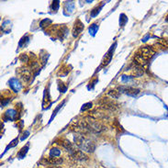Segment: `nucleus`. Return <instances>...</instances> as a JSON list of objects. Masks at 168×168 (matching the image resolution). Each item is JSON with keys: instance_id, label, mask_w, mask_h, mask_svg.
<instances>
[{"instance_id": "obj_26", "label": "nucleus", "mask_w": 168, "mask_h": 168, "mask_svg": "<svg viewBox=\"0 0 168 168\" xmlns=\"http://www.w3.org/2000/svg\"><path fill=\"white\" fill-rule=\"evenodd\" d=\"M59 83V90H60V92H62V93H65V92H66V90H67V87L64 85L62 83H60V82H58Z\"/></svg>"}, {"instance_id": "obj_30", "label": "nucleus", "mask_w": 168, "mask_h": 168, "mask_svg": "<svg viewBox=\"0 0 168 168\" xmlns=\"http://www.w3.org/2000/svg\"><path fill=\"white\" fill-rule=\"evenodd\" d=\"M9 101H10V99H5V100L3 99V100H2V102H1V105H2L3 107H4V106H6V105H8V103H9Z\"/></svg>"}, {"instance_id": "obj_18", "label": "nucleus", "mask_w": 168, "mask_h": 168, "mask_svg": "<svg viewBox=\"0 0 168 168\" xmlns=\"http://www.w3.org/2000/svg\"><path fill=\"white\" fill-rule=\"evenodd\" d=\"M28 149H29V146H28V145H27V146H24L23 148L18 152V157H19V158H23V157H25L26 153H27V152H28Z\"/></svg>"}, {"instance_id": "obj_2", "label": "nucleus", "mask_w": 168, "mask_h": 168, "mask_svg": "<svg viewBox=\"0 0 168 168\" xmlns=\"http://www.w3.org/2000/svg\"><path fill=\"white\" fill-rule=\"evenodd\" d=\"M86 121L88 123L89 127L92 130L93 133H100L103 130H106V127L103 125L102 122H100L99 120H96L95 118H92V117H87L86 118Z\"/></svg>"}, {"instance_id": "obj_21", "label": "nucleus", "mask_w": 168, "mask_h": 168, "mask_svg": "<svg viewBox=\"0 0 168 168\" xmlns=\"http://www.w3.org/2000/svg\"><path fill=\"white\" fill-rule=\"evenodd\" d=\"M157 40H158V43H159L161 45L164 46V47L168 48V40H167V39H164V38H158Z\"/></svg>"}, {"instance_id": "obj_34", "label": "nucleus", "mask_w": 168, "mask_h": 168, "mask_svg": "<svg viewBox=\"0 0 168 168\" xmlns=\"http://www.w3.org/2000/svg\"><path fill=\"white\" fill-rule=\"evenodd\" d=\"M167 32H168V29H167Z\"/></svg>"}, {"instance_id": "obj_25", "label": "nucleus", "mask_w": 168, "mask_h": 168, "mask_svg": "<svg viewBox=\"0 0 168 168\" xmlns=\"http://www.w3.org/2000/svg\"><path fill=\"white\" fill-rule=\"evenodd\" d=\"M60 6V1H53L52 4V9L53 11H57Z\"/></svg>"}, {"instance_id": "obj_6", "label": "nucleus", "mask_w": 168, "mask_h": 168, "mask_svg": "<svg viewBox=\"0 0 168 168\" xmlns=\"http://www.w3.org/2000/svg\"><path fill=\"white\" fill-rule=\"evenodd\" d=\"M17 74L18 75V77L21 79L23 82L28 83L30 81V77H31V74L28 69L25 68H19L17 70Z\"/></svg>"}, {"instance_id": "obj_24", "label": "nucleus", "mask_w": 168, "mask_h": 168, "mask_svg": "<svg viewBox=\"0 0 168 168\" xmlns=\"http://www.w3.org/2000/svg\"><path fill=\"white\" fill-rule=\"evenodd\" d=\"M18 138H16V139H14L13 141L8 145V147H6V151H8L9 148H11V147H14V146H16L17 144H18Z\"/></svg>"}, {"instance_id": "obj_3", "label": "nucleus", "mask_w": 168, "mask_h": 168, "mask_svg": "<svg viewBox=\"0 0 168 168\" xmlns=\"http://www.w3.org/2000/svg\"><path fill=\"white\" fill-rule=\"evenodd\" d=\"M99 105H100V108L104 109V110H108V111H111V112H115L118 109V105L113 103L110 100H107V99H102L99 101Z\"/></svg>"}, {"instance_id": "obj_27", "label": "nucleus", "mask_w": 168, "mask_h": 168, "mask_svg": "<svg viewBox=\"0 0 168 168\" xmlns=\"http://www.w3.org/2000/svg\"><path fill=\"white\" fill-rule=\"evenodd\" d=\"M19 60L23 62H27L28 61H29V57H28V55L25 54V53H22L21 55L19 56Z\"/></svg>"}, {"instance_id": "obj_20", "label": "nucleus", "mask_w": 168, "mask_h": 168, "mask_svg": "<svg viewBox=\"0 0 168 168\" xmlns=\"http://www.w3.org/2000/svg\"><path fill=\"white\" fill-rule=\"evenodd\" d=\"M127 21H128V18L126 17L125 14H121V17H120V25L121 26H124Z\"/></svg>"}, {"instance_id": "obj_1", "label": "nucleus", "mask_w": 168, "mask_h": 168, "mask_svg": "<svg viewBox=\"0 0 168 168\" xmlns=\"http://www.w3.org/2000/svg\"><path fill=\"white\" fill-rule=\"evenodd\" d=\"M74 142L76 146L87 152H93L95 151V143L91 140L87 139L85 135L75 133L74 135Z\"/></svg>"}, {"instance_id": "obj_4", "label": "nucleus", "mask_w": 168, "mask_h": 168, "mask_svg": "<svg viewBox=\"0 0 168 168\" xmlns=\"http://www.w3.org/2000/svg\"><path fill=\"white\" fill-rule=\"evenodd\" d=\"M62 163V159L59 158V157H45L41 159L39 164H43V165H47V164H53V165H57V164H61Z\"/></svg>"}, {"instance_id": "obj_23", "label": "nucleus", "mask_w": 168, "mask_h": 168, "mask_svg": "<svg viewBox=\"0 0 168 168\" xmlns=\"http://www.w3.org/2000/svg\"><path fill=\"white\" fill-rule=\"evenodd\" d=\"M91 108H92V103L91 102H88V103H86V104H84L82 108H81V111H86L87 109H90Z\"/></svg>"}, {"instance_id": "obj_15", "label": "nucleus", "mask_w": 168, "mask_h": 168, "mask_svg": "<svg viewBox=\"0 0 168 168\" xmlns=\"http://www.w3.org/2000/svg\"><path fill=\"white\" fill-rule=\"evenodd\" d=\"M97 30H99V25L97 24H92L88 29V31L90 33V35H92V36H95L96 34Z\"/></svg>"}, {"instance_id": "obj_28", "label": "nucleus", "mask_w": 168, "mask_h": 168, "mask_svg": "<svg viewBox=\"0 0 168 168\" xmlns=\"http://www.w3.org/2000/svg\"><path fill=\"white\" fill-rule=\"evenodd\" d=\"M132 78H133V76H127V75H122V76H121V81H122V82H129V81H130Z\"/></svg>"}, {"instance_id": "obj_32", "label": "nucleus", "mask_w": 168, "mask_h": 168, "mask_svg": "<svg viewBox=\"0 0 168 168\" xmlns=\"http://www.w3.org/2000/svg\"><path fill=\"white\" fill-rule=\"evenodd\" d=\"M165 20H166V21L168 22V15H167V17H166V18H165Z\"/></svg>"}, {"instance_id": "obj_22", "label": "nucleus", "mask_w": 168, "mask_h": 168, "mask_svg": "<svg viewBox=\"0 0 168 168\" xmlns=\"http://www.w3.org/2000/svg\"><path fill=\"white\" fill-rule=\"evenodd\" d=\"M29 40H29V37H28V36H24L21 40H19V43H18V44H19L20 47H22L23 45H25L26 43H29Z\"/></svg>"}, {"instance_id": "obj_33", "label": "nucleus", "mask_w": 168, "mask_h": 168, "mask_svg": "<svg viewBox=\"0 0 168 168\" xmlns=\"http://www.w3.org/2000/svg\"><path fill=\"white\" fill-rule=\"evenodd\" d=\"M49 168H61V167H49Z\"/></svg>"}, {"instance_id": "obj_13", "label": "nucleus", "mask_w": 168, "mask_h": 168, "mask_svg": "<svg viewBox=\"0 0 168 168\" xmlns=\"http://www.w3.org/2000/svg\"><path fill=\"white\" fill-rule=\"evenodd\" d=\"M17 117V111L14 109H9L6 111V113L4 115L5 121H13L15 120V118Z\"/></svg>"}, {"instance_id": "obj_14", "label": "nucleus", "mask_w": 168, "mask_h": 168, "mask_svg": "<svg viewBox=\"0 0 168 168\" xmlns=\"http://www.w3.org/2000/svg\"><path fill=\"white\" fill-rule=\"evenodd\" d=\"M74 8V3L73 1H66L65 3V11L69 12V14L73 12Z\"/></svg>"}, {"instance_id": "obj_17", "label": "nucleus", "mask_w": 168, "mask_h": 168, "mask_svg": "<svg viewBox=\"0 0 168 168\" xmlns=\"http://www.w3.org/2000/svg\"><path fill=\"white\" fill-rule=\"evenodd\" d=\"M61 155V151L57 148H52L50 151V156L52 157H59Z\"/></svg>"}, {"instance_id": "obj_5", "label": "nucleus", "mask_w": 168, "mask_h": 168, "mask_svg": "<svg viewBox=\"0 0 168 168\" xmlns=\"http://www.w3.org/2000/svg\"><path fill=\"white\" fill-rule=\"evenodd\" d=\"M118 90H120L121 93H124L130 96H136L140 93V89L131 87V86H122L118 87Z\"/></svg>"}, {"instance_id": "obj_19", "label": "nucleus", "mask_w": 168, "mask_h": 168, "mask_svg": "<svg viewBox=\"0 0 168 168\" xmlns=\"http://www.w3.org/2000/svg\"><path fill=\"white\" fill-rule=\"evenodd\" d=\"M101 8H102V6H96V8H95L92 11H91V13H90V16L92 17V18H94V17L97 16V15H99V13L100 12Z\"/></svg>"}, {"instance_id": "obj_8", "label": "nucleus", "mask_w": 168, "mask_h": 168, "mask_svg": "<svg viewBox=\"0 0 168 168\" xmlns=\"http://www.w3.org/2000/svg\"><path fill=\"white\" fill-rule=\"evenodd\" d=\"M70 155L77 161H86L88 159V156L86 155V153H84V152H82L80 150H76V149H74L73 152H70Z\"/></svg>"}, {"instance_id": "obj_11", "label": "nucleus", "mask_w": 168, "mask_h": 168, "mask_svg": "<svg viewBox=\"0 0 168 168\" xmlns=\"http://www.w3.org/2000/svg\"><path fill=\"white\" fill-rule=\"evenodd\" d=\"M9 85L14 92H19L20 89H21V85H20L19 81L17 78H11L9 81Z\"/></svg>"}, {"instance_id": "obj_12", "label": "nucleus", "mask_w": 168, "mask_h": 168, "mask_svg": "<svg viewBox=\"0 0 168 168\" xmlns=\"http://www.w3.org/2000/svg\"><path fill=\"white\" fill-rule=\"evenodd\" d=\"M129 68L132 69V73H133V74L136 76V77H140V76L143 75L144 74V70L142 66H139L137 65H132V66H130Z\"/></svg>"}, {"instance_id": "obj_7", "label": "nucleus", "mask_w": 168, "mask_h": 168, "mask_svg": "<svg viewBox=\"0 0 168 168\" xmlns=\"http://www.w3.org/2000/svg\"><path fill=\"white\" fill-rule=\"evenodd\" d=\"M138 53H140L141 55H142L143 57H145L146 59H151L153 55H155V52L152 50V49L149 46H144V47H142L141 49L139 50Z\"/></svg>"}, {"instance_id": "obj_29", "label": "nucleus", "mask_w": 168, "mask_h": 168, "mask_svg": "<svg viewBox=\"0 0 168 168\" xmlns=\"http://www.w3.org/2000/svg\"><path fill=\"white\" fill-rule=\"evenodd\" d=\"M62 104H64V103H62ZM62 104H60V105H59V107H58L57 108H56V109H55V111H53V114L52 115V118H51V121H52V118H53V117H54V116L56 115V112H57V111L59 110V108H61V107L62 106Z\"/></svg>"}, {"instance_id": "obj_16", "label": "nucleus", "mask_w": 168, "mask_h": 168, "mask_svg": "<svg viewBox=\"0 0 168 168\" xmlns=\"http://www.w3.org/2000/svg\"><path fill=\"white\" fill-rule=\"evenodd\" d=\"M108 95L109 96H111L112 99H118L121 96V92L120 91H117V90H109L108 92Z\"/></svg>"}, {"instance_id": "obj_10", "label": "nucleus", "mask_w": 168, "mask_h": 168, "mask_svg": "<svg viewBox=\"0 0 168 168\" xmlns=\"http://www.w3.org/2000/svg\"><path fill=\"white\" fill-rule=\"evenodd\" d=\"M134 64L139 65V66H144L148 64V59H146L145 57H143L142 55H141L140 53H136L134 56Z\"/></svg>"}, {"instance_id": "obj_31", "label": "nucleus", "mask_w": 168, "mask_h": 168, "mask_svg": "<svg viewBox=\"0 0 168 168\" xmlns=\"http://www.w3.org/2000/svg\"><path fill=\"white\" fill-rule=\"evenodd\" d=\"M29 134H30V132H29V131H26V132H24V136L21 138V140H22V141H23L24 139H26L28 136H29Z\"/></svg>"}, {"instance_id": "obj_9", "label": "nucleus", "mask_w": 168, "mask_h": 168, "mask_svg": "<svg viewBox=\"0 0 168 168\" xmlns=\"http://www.w3.org/2000/svg\"><path fill=\"white\" fill-rule=\"evenodd\" d=\"M83 30H84V24L81 22L80 19H77L75 21V23L74 25V28H73V30H72L73 36L74 38L78 37V35L83 31Z\"/></svg>"}]
</instances>
